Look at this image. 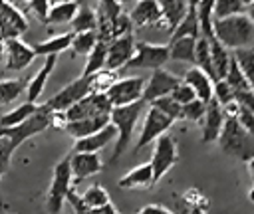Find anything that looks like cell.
<instances>
[{"label":"cell","instance_id":"obj_1","mask_svg":"<svg viewBox=\"0 0 254 214\" xmlns=\"http://www.w3.org/2000/svg\"><path fill=\"white\" fill-rule=\"evenodd\" d=\"M50 127V113H44L38 111L26 119L24 123L20 125H14V127H0V176L8 172L10 168V162H12V155L14 151L30 137L42 133L44 129Z\"/></svg>","mask_w":254,"mask_h":214},{"label":"cell","instance_id":"obj_2","mask_svg":"<svg viewBox=\"0 0 254 214\" xmlns=\"http://www.w3.org/2000/svg\"><path fill=\"white\" fill-rule=\"evenodd\" d=\"M212 32H214V38L230 52L238 48H248L254 44V22L248 18L246 12L226 16V18H214Z\"/></svg>","mask_w":254,"mask_h":214},{"label":"cell","instance_id":"obj_3","mask_svg":"<svg viewBox=\"0 0 254 214\" xmlns=\"http://www.w3.org/2000/svg\"><path fill=\"white\" fill-rule=\"evenodd\" d=\"M147 107V103L143 99L135 101V103H129V105H119V107H111V113H109V123L115 127V151L111 155V162H115L125 151H127V145L131 143V137H133V131H135V125L143 113V109Z\"/></svg>","mask_w":254,"mask_h":214},{"label":"cell","instance_id":"obj_4","mask_svg":"<svg viewBox=\"0 0 254 214\" xmlns=\"http://www.w3.org/2000/svg\"><path fill=\"white\" fill-rule=\"evenodd\" d=\"M216 141H218L222 153H226L232 159L248 162L254 157V135L248 133L236 121L234 115H226L224 125L220 129V135H218Z\"/></svg>","mask_w":254,"mask_h":214},{"label":"cell","instance_id":"obj_5","mask_svg":"<svg viewBox=\"0 0 254 214\" xmlns=\"http://www.w3.org/2000/svg\"><path fill=\"white\" fill-rule=\"evenodd\" d=\"M71 178L73 176H71V168H69V159H62L54 166L52 184H50L48 196H46V208L50 214H62L67 192L71 190Z\"/></svg>","mask_w":254,"mask_h":214},{"label":"cell","instance_id":"obj_6","mask_svg":"<svg viewBox=\"0 0 254 214\" xmlns=\"http://www.w3.org/2000/svg\"><path fill=\"white\" fill-rule=\"evenodd\" d=\"M153 147V155H151V168H153V184H157L179 160V151H177V141L163 133L161 137H157Z\"/></svg>","mask_w":254,"mask_h":214},{"label":"cell","instance_id":"obj_7","mask_svg":"<svg viewBox=\"0 0 254 214\" xmlns=\"http://www.w3.org/2000/svg\"><path fill=\"white\" fill-rule=\"evenodd\" d=\"M169 61V46L151 44V42H135V52L125 67L133 69H157Z\"/></svg>","mask_w":254,"mask_h":214},{"label":"cell","instance_id":"obj_8","mask_svg":"<svg viewBox=\"0 0 254 214\" xmlns=\"http://www.w3.org/2000/svg\"><path fill=\"white\" fill-rule=\"evenodd\" d=\"M89 93V79L79 75L77 79H73L71 83H67L64 89H60L58 93H54L48 101H44L40 107V111L44 113H52V111H65L69 109L73 103H77L81 97H85Z\"/></svg>","mask_w":254,"mask_h":214},{"label":"cell","instance_id":"obj_9","mask_svg":"<svg viewBox=\"0 0 254 214\" xmlns=\"http://www.w3.org/2000/svg\"><path fill=\"white\" fill-rule=\"evenodd\" d=\"M111 107L113 105L105 93H87L69 109H65L64 115H65V121H77V119H87L97 115H109Z\"/></svg>","mask_w":254,"mask_h":214},{"label":"cell","instance_id":"obj_10","mask_svg":"<svg viewBox=\"0 0 254 214\" xmlns=\"http://www.w3.org/2000/svg\"><path fill=\"white\" fill-rule=\"evenodd\" d=\"M143 89H145V79L139 75L117 77L105 95L109 97L113 107H119V105H129V103L143 99Z\"/></svg>","mask_w":254,"mask_h":214},{"label":"cell","instance_id":"obj_11","mask_svg":"<svg viewBox=\"0 0 254 214\" xmlns=\"http://www.w3.org/2000/svg\"><path fill=\"white\" fill-rule=\"evenodd\" d=\"M173 123H175V121H171L165 113H161L159 109H155V107L149 105L147 115H145V121H143V129H141V135H139V141H137L133 153H139V151L145 149L149 143H153L157 137H161L163 133H167Z\"/></svg>","mask_w":254,"mask_h":214},{"label":"cell","instance_id":"obj_12","mask_svg":"<svg viewBox=\"0 0 254 214\" xmlns=\"http://www.w3.org/2000/svg\"><path fill=\"white\" fill-rule=\"evenodd\" d=\"M28 30V20L18 6L8 0H0V40L20 38Z\"/></svg>","mask_w":254,"mask_h":214},{"label":"cell","instance_id":"obj_13","mask_svg":"<svg viewBox=\"0 0 254 214\" xmlns=\"http://www.w3.org/2000/svg\"><path fill=\"white\" fill-rule=\"evenodd\" d=\"M179 81H181V79H179L175 73H171L169 69H165V67L151 69V75H149L147 81H145L143 101H145V103H151V101L157 99V97L169 95V93L179 85Z\"/></svg>","mask_w":254,"mask_h":214},{"label":"cell","instance_id":"obj_14","mask_svg":"<svg viewBox=\"0 0 254 214\" xmlns=\"http://www.w3.org/2000/svg\"><path fill=\"white\" fill-rule=\"evenodd\" d=\"M36 57V52L32 46L22 42L20 38L4 40V59L8 71H22L26 69Z\"/></svg>","mask_w":254,"mask_h":214},{"label":"cell","instance_id":"obj_15","mask_svg":"<svg viewBox=\"0 0 254 214\" xmlns=\"http://www.w3.org/2000/svg\"><path fill=\"white\" fill-rule=\"evenodd\" d=\"M133 52H135V38H133V32L113 38V40L107 44L105 67L111 69V71H119V69L125 67V63L131 59Z\"/></svg>","mask_w":254,"mask_h":214},{"label":"cell","instance_id":"obj_16","mask_svg":"<svg viewBox=\"0 0 254 214\" xmlns=\"http://www.w3.org/2000/svg\"><path fill=\"white\" fill-rule=\"evenodd\" d=\"M67 159L75 182H81L83 178H89L103 168V160L99 153H71Z\"/></svg>","mask_w":254,"mask_h":214},{"label":"cell","instance_id":"obj_17","mask_svg":"<svg viewBox=\"0 0 254 214\" xmlns=\"http://www.w3.org/2000/svg\"><path fill=\"white\" fill-rule=\"evenodd\" d=\"M224 119H226V113H224L222 105L212 97L206 103V111L202 117V143H212L218 139Z\"/></svg>","mask_w":254,"mask_h":214},{"label":"cell","instance_id":"obj_18","mask_svg":"<svg viewBox=\"0 0 254 214\" xmlns=\"http://www.w3.org/2000/svg\"><path fill=\"white\" fill-rule=\"evenodd\" d=\"M115 127L111 123H107L105 127H101L99 131L87 135V137H81V139H75V145H73V153H99L101 149H105L109 143H113L115 139Z\"/></svg>","mask_w":254,"mask_h":214},{"label":"cell","instance_id":"obj_19","mask_svg":"<svg viewBox=\"0 0 254 214\" xmlns=\"http://www.w3.org/2000/svg\"><path fill=\"white\" fill-rule=\"evenodd\" d=\"M133 22V26H157L161 22V6L159 0H137L129 14H127Z\"/></svg>","mask_w":254,"mask_h":214},{"label":"cell","instance_id":"obj_20","mask_svg":"<svg viewBox=\"0 0 254 214\" xmlns=\"http://www.w3.org/2000/svg\"><path fill=\"white\" fill-rule=\"evenodd\" d=\"M56 63H58V55H46V61L42 63V67H40V69L30 77V81L26 83V97H28V101L38 103L40 95H42L44 89H46L48 77H50L52 71L56 69Z\"/></svg>","mask_w":254,"mask_h":214},{"label":"cell","instance_id":"obj_21","mask_svg":"<svg viewBox=\"0 0 254 214\" xmlns=\"http://www.w3.org/2000/svg\"><path fill=\"white\" fill-rule=\"evenodd\" d=\"M183 81L194 91V97H196V99H200V101H204V103H208V101L212 99V83H214V81H212L200 67L190 65V67L185 71Z\"/></svg>","mask_w":254,"mask_h":214},{"label":"cell","instance_id":"obj_22","mask_svg":"<svg viewBox=\"0 0 254 214\" xmlns=\"http://www.w3.org/2000/svg\"><path fill=\"white\" fill-rule=\"evenodd\" d=\"M159 6H161V22L157 26H165L169 32H173V28L189 12L187 0H159Z\"/></svg>","mask_w":254,"mask_h":214},{"label":"cell","instance_id":"obj_23","mask_svg":"<svg viewBox=\"0 0 254 214\" xmlns=\"http://www.w3.org/2000/svg\"><path fill=\"white\" fill-rule=\"evenodd\" d=\"M109 123V115H97V117H87V119H77V121H67L64 131L67 135H71L73 139H81L87 137L95 131H99L101 127H105Z\"/></svg>","mask_w":254,"mask_h":214},{"label":"cell","instance_id":"obj_24","mask_svg":"<svg viewBox=\"0 0 254 214\" xmlns=\"http://www.w3.org/2000/svg\"><path fill=\"white\" fill-rule=\"evenodd\" d=\"M71 40H73V32H65V34L52 36L44 42H38L32 48H34L36 55H58L60 52H65L71 48Z\"/></svg>","mask_w":254,"mask_h":214},{"label":"cell","instance_id":"obj_25","mask_svg":"<svg viewBox=\"0 0 254 214\" xmlns=\"http://www.w3.org/2000/svg\"><path fill=\"white\" fill-rule=\"evenodd\" d=\"M167 46H169V59H177V61H185V63H194L196 38L185 36V38L169 40Z\"/></svg>","mask_w":254,"mask_h":214},{"label":"cell","instance_id":"obj_26","mask_svg":"<svg viewBox=\"0 0 254 214\" xmlns=\"http://www.w3.org/2000/svg\"><path fill=\"white\" fill-rule=\"evenodd\" d=\"M151 184H153L151 162H143V164L135 166L125 176L119 178V186L121 188H143V186H151Z\"/></svg>","mask_w":254,"mask_h":214},{"label":"cell","instance_id":"obj_27","mask_svg":"<svg viewBox=\"0 0 254 214\" xmlns=\"http://www.w3.org/2000/svg\"><path fill=\"white\" fill-rule=\"evenodd\" d=\"M208 48H210V61H212L214 75H216V79H222L226 75V69H228V63H230L232 52L228 48H224L214 36L208 38Z\"/></svg>","mask_w":254,"mask_h":214},{"label":"cell","instance_id":"obj_28","mask_svg":"<svg viewBox=\"0 0 254 214\" xmlns=\"http://www.w3.org/2000/svg\"><path fill=\"white\" fill-rule=\"evenodd\" d=\"M71 26V32H91L97 28V14L91 6H85V4H79L75 16L71 18L69 22Z\"/></svg>","mask_w":254,"mask_h":214},{"label":"cell","instance_id":"obj_29","mask_svg":"<svg viewBox=\"0 0 254 214\" xmlns=\"http://www.w3.org/2000/svg\"><path fill=\"white\" fill-rule=\"evenodd\" d=\"M36 111H38V103L26 101V103L18 105L16 109L6 111V113L0 117V127H14V125H20V123H24L26 119H30Z\"/></svg>","mask_w":254,"mask_h":214},{"label":"cell","instance_id":"obj_30","mask_svg":"<svg viewBox=\"0 0 254 214\" xmlns=\"http://www.w3.org/2000/svg\"><path fill=\"white\" fill-rule=\"evenodd\" d=\"M105 59H107V42L97 40L95 46L87 54V61H85V67H83V73L81 75L87 77V75L103 69L105 67Z\"/></svg>","mask_w":254,"mask_h":214},{"label":"cell","instance_id":"obj_31","mask_svg":"<svg viewBox=\"0 0 254 214\" xmlns=\"http://www.w3.org/2000/svg\"><path fill=\"white\" fill-rule=\"evenodd\" d=\"M77 8H79V2L77 0L52 4L50 6V14H48V24H69L71 18L75 16Z\"/></svg>","mask_w":254,"mask_h":214},{"label":"cell","instance_id":"obj_32","mask_svg":"<svg viewBox=\"0 0 254 214\" xmlns=\"http://www.w3.org/2000/svg\"><path fill=\"white\" fill-rule=\"evenodd\" d=\"M194 65L200 67L212 81H216L214 69H212V61H210V48H208V38L198 36L196 38V46H194Z\"/></svg>","mask_w":254,"mask_h":214},{"label":"cell","instance_id":"obj_33","mask_svg":"<svg viewBox=\"0 0 254 214\" xmlns=\"http://www.w3.org/2000/svg\"><path fill=\"white\" fill-rule=\"evenodd\" d=\"M232 55L236 57L246 81H248V87L250 91L254 93V48L248 46V48H238V50H232Z\"/></svg>","mask_w":254,"mask_h":214},{"label":"cell","instance_id":"obj_34","mask_svg":"<svg viewBox=\"0 0 254 214\" xmlns=\"http://www.w3.org/2000/svg\"><path fill=\"white\" fill-rule=\"evenodd\" d=\"M185 36H190V38H198L200 36V26H198V18H196V12L194 10H189L185 14V18L173 28L171 40L185 38Z\"/></svg>","mask_w":254,"mask_h":214},{"label":"cell","instance_id":"obj_35","mask_svg":"<svg viewBox=\"0 0 254 214\" xmlns=\"http://www.w3.org/2000/svg\"><path fill=\"white\" fill-rule=\"evenodd\" d=\"M87 79H89V93H107V89L117 79V71L103 67V69L87 75Z\"/></svg>","mask_w":254,"mask_h":214},{"label":"cell","instance_id":"obj_36","mask_svg":"<svg viewBox=\"0 0 254 214\" xmlns=\"http://www.w3.org/2000/svg\"><path fill=\"white\" fill-rule=\"evenodd\" d=\"M26 89V83L22 79H4L0 81V105H8L16 101Z\"/></svg>","mask_w":254,"mask_h":214},{"label":"cell","instance_id":"obj_37","mask_svg":"<svg viewBox=\"0 0 254 214\" xmlns=\"http://www.w3.org/2000/svg\"><path fill=\"white\" fill-rule=\"evenodd\" d=\"M147 105H151V107H155V109H159L161 113H165L171 121H177V119H183V111H181V107L183 105H179L171 95H163V97H157V99H153L151 103H147Z\"/></svg>","mask_w":254,"mask_h":214},{"label":"cell","instance_id":"obj_38","mask_svg":"<svg viewBox=\"0 0 254 214\" xmlns=\"http://www.w3.org/2000/svg\"><path fill=\"white\" fill-rule=\"evenodd\" d=\"M222 79H226V83H228L234 91L250 89V87H248V81H246V77H244V73H242V69H240V65H238V61H236L234 55H230V63H228L226 75H224Z\"/></svg>","mask_w":254,"mask_h":214},{"label":"cell","instance_id":"obj_39","mask_svg":"<svg viewBox=\"0 0 254 214\" xmlns=\"http://www.w3.org/2000/svg\"><path fill=\"white\" fill-rule=\"evenodd\" d=\"M97 42V34L95 30L91 32H73V40H71V50L79 55H87L89 50L95 46Z\"/></svg>","mask_w":254,"mask_h":214},{"label":"cell","instance_id":"obj_40","mask_svg":"<svg viewBox=\"0 0 254 214\" xmlns=\"http://www.w3.org/2000/svg\"><path fill=\"white\" fill-rule=\"evenodd\" d=\"M79 196H81L83 204H85V206H89V208L103 206V204L111 202V200H109L107 190H105L101 184H91V186H89L87 190H83V194H79Z\"/></svg>","mask_w":254,"mask_h":214},{"label":"cell","instance_id":"obj_41","mask_svg":"<svg viewBox=\"0 0 254 214\" xmlns=\"http://www.w3.org/2000/svg\"><path fill=\"white\" fill-rule=\"evenodd\" d=\"M246 8L242 6L240 0H214V10H212V20L214 18H226L234 14H242Z\"/></svg>","mask_w":254,"mask_h":214},{"label":"cell","instance_id":"obj_42","mask_svg":"<svg viewBox=\"0 0 254 214\" xmlns=\"http://www.w3.org/2000/svg\"><path fill=\"white\" fill-rule=\"evenodd\" d=\"M181 111H183V119L196 123V121H202V117H204V111H206V103L194 97L192 101L185 103V105L181 107Z\"/></svg>","mask_w":254,"mask_h":214},{"label":"cell","instance_id":"obj_43","mask_svg":"<svg viewBox=\"0 0 254 214\" xmlns=\"http://www.w3.org/2000/svg\"><path fill=\"white\" fill-rule=\"evenodd\" d=\"M212 97H214L222 107H226L228 103L234 101V89L226 83V79H216V81L212 83Z\"/></svg>","mask_w":254,"mask_h":214},{"label":"cell","instance_id":"obj_44","mask_svg":"<svg viewBox=\"0 0 254 214\" xmlns=\"http://www.w3.org/2000/svg\"><path fill=\"white\" fill-rule=\"evenodd\" d=\"M121 12H123V6L119 4V0H99L97 10H95V14L99 18H105V20H113Z\"/></svg>","mask_w":254,"mask_h":214},{"label":"cell","instance_id":"obj_45","mask_svg":"<svg viewBox=\"0 0 254 214\" xmlns=\"http://www.w3.org/2000/svg\"><path fill=\"white\" fill-rule=\"evenodd\" d=\"M131 32H133V22L125 12H121L117 18L111 20V36L113 38L123 36V34H131Z\"/></svg>","mask_w":254,"mask_h":214},{"label":"cell","instance_id":"obj_46","mask_svg":"<svg viewBox=\"0 0 254 214\" xmlns=\"http://www.w3.org/2000/svg\"><path fill=\"white\" fill-rule=\"evenodd\" d=\"M50 6H52L50 0H28V8L32 10V14H34L42 24H48Z\"/></svg>","mask_w":254,"mask_h":214},{"label":"cell","instance_id":"obj_47","mask_svg":"<svg viewBox=\"0 0 254 214\" xmlns=\"http://www.w3.org/2000/svg\"><path fill=\"white\" fill-rule=\"evenodd\" d=\"M169 95H171L179 105H185V103H189V101H192V99H194V91H192V89H190L183 79L179 81V85H177Z\"/></svg>","mask_w":254,"mask_h":214},{"label":"cell","instance_id":"obj_48","mask_svg":"<svg viewBox=\"0 0 254 214\" xmlns=\"http://www.w3.org/2000/svg\"><path fill=\"white\" fill-rule=\"evenodd\" d=\"M236 105H238V103H236ZM234 117H236V121H238L248 133L254 135V113H252V111H248L246 107H240V105H238V111H236Z\"/></svg>","mask_w":254,"mask_h":214},{"label":"cell","instance_id":"obj_49","mask_svg":"<svg viewBox=\"0 0 254 214\" xmlns=\"http://www.w3.org/2000/svg\"><path fill=\"white\" fill-rule=\"evenodd\" d=\"M234 101L240 107H246L248 111L254 113V93L250 89H242V91H234Z\"/></svg>","mask_w":254,"mask_h":214},{"label":"cell","instance_id":"obj_50","mask_svg":"<svg viewBox=\"0 0 254 214\" xmlns=\"http://www.w3.org/2000/svg\"><path fill=\"white\" fill-rule=\"evenodd\" d=\"M137 214H175V212H171L169 208H165V206H161V204H147V206H143Z\"/></svg>","mask_w":254,"mask_h":214},{"label":"cell","instance_id":"obj_51","mask_svg":"<svg viewBox=\"0 0 254 214\" xmlns=\"http://www.w3.org/2000/svg\"><path fill=\"white\" fill-rule=\"evenodd\" d=\"M248 164V172H250V178H252V186H254V157L246 162Z\"/></svg>","mask_w":254,"mask_h":214},{"label":"cell","instance_id":"obj_52","mask_svg":"<svg viewBox=\"0 0 254 214\" xmlns=\"http://www.w3.org/2000/svg\"><path fill=\"white\" fill-rule=\"evenodd\" d=\"M246 14H248V18H250V20H252V22H254V4H252V6H248V8H246Z\"/></svg>","mask_w":254,"mask_h":214},{"label":"cell","instance_id":"obj_53","mask_svg":"<svg viewBox=\"0 0 254 214\" xmlns=\"http://www.w3.org/2000/svg\"><path fill=\"white\" fill-rule=\"evenodd\" d=\"M135 2H137V0H119V4H121L123 8H125V6H133Z\"/></svg>","mask_w":254,"mask_h":214},{"label":"cell","instance_id":"obj_54","mask_svg":"<svg viewBox=\"0 0 254 214\" xmlns=\"http://www.w3.org/2000/svg\"><path fill=\"white\" fill-rule=\"evenodd\" d=\"M187 4H189V10H194L196 4H198V0H187Z\"/></svg>","mask_w":254,"mask_h":214},{"label":"cell","instance_id":"obj_55","mask_svg":"<svg viewBox=\"0 0 254 214\" xmlns=\"http://www.w3.org/2000/svg\"><path fill=\"white\" fill-rule=\"evenodd\" d=\"M248 200H250V202H254V186L248 190Z\"/></svg>","mask_w":254,"mask_h":214},{"label":"cell","instance_id":"obj_56","mask_svg":"<svg viewBox=\"0 0 254 214\" xmlns=\"http://www.w3.org/2000/svg\"><path fill=\"white\" fill-rule=\"evenodd\" d=\"M240 2H242V6H244V8H248V6H252V4H254V0H240Z\"/></svg>","mask_w":254,"mask_h":214},{"label":"cell","instance_id":"obj_57","mask_svg":"<svg viewBox=\"0 0 254 214\" xmlns=\"http://www.w3.org/2000/svg\"><path fill=\"white\" fill-rule=\"evenodd\" d=\"M190 214H204V210H202V208H192Z\"/></svg>","mask_w":254,"mask_h":214},{"label":"cell","instance_id":"obj_58","mask_svg":"<svg viewBox=\"0 0 254 214\" xmlns=\"http://www.w3.org/2000/svg\"><path fill=\"white\" fill-rule=\"evenodd\" d=\"M2 54H4V40H0V57H2Z\"/></svg>","mask_w":254,"mask_h":214},{"label":"cell","instance_id":"obj_59","mask_svg":"<svg viewBox=\"0 0 254 214\" xmlns=\"http://www.w3.org/2000/svg\"><path fill=\"white\" fill-rule=\"evenodd\" d=\"M8 2H12V4L16 6V4H20V2H28V0H8Z\"/></svg>","mask_w":254,"mask_h":214},{"label":"cell","instance_id":"obj_60","mask_svg":"<svg viewBox=\"0 0 254 214\" xmlns=\"http://www.w3.org/2000/svg\"><path fill=\"white\" fill-rule=\"evenodd\" d=\"M52 4H60V2H69V0H50Z\"/></svg>","mask_w":254,"mask_h":214}]
</instances>
